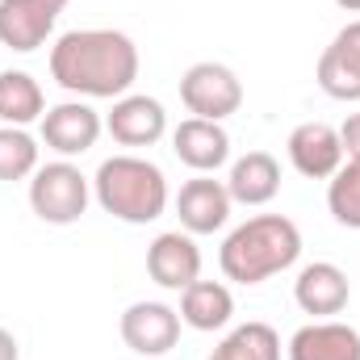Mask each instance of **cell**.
I'll return each instance as SVG.
<instances>
[{"instance_id":"6da1fadb","label":"cell","mask_w":360,"mask_h":360,"mask_svg":"<svg viewBox=\"0 0 360 360\" xmlns=\"http://www.w3.org/2000/svg\"><path fill=\"white\" fill-rule=\"evenodd\" d=\"M51 80L76 96L117 101L139 80V46L122 30H72L51 46Z\"/></svg>"},{"instance_id":"7a4b0ae2","label":"cell","mask_w":360,"mask_h":360,"mask_svg":"<svg viewBox=\"0 0 360 360\" xmlns=\"http://www.w3.org/2000/svg\"><path fill=\"white\" fill-rule=\"evenodd\" d=\"M302 256V231L285 214H256L235 226L218 252V264L235 285H264L269 276L293 269Z\"/></svg>"},{"instance_id":"3957f363","label":"cell","mask_w":360,"mask_h":360,"mask_svg":"<svg viewBox=\"0 0 360 360\" xmlns=\"http://www.w3.org/2000/svg\"><path fill=\"white\" fill-rule=\"evenodd\" d=\"M92 197L117 222L147 226L168 210V176L143 155H109L92 176Z\"/></svg>"},{"instance_id":"277c9868","label":"cell","mask_w":360,"mask_h":360,"mask_svg":"<svg viewBox=\"0 0 360 360\" xmlns=\"http://www.w3.org/2000/svg\"><path fill=\"white\" fill-rule=\"evenodd\" d=\"M89 197H92V180L72 160L38 164V172L30 180V210L51 226L80 222L84 210H89Z\"/></svg>"},{"instance_id":"5b68a950","label":"cell","mask_w":360,"mask_h":360,"mask_svg":"<svg viewBox=\"0 0 360 360\" xmlns=\"http://www.w3.org/2000/svg\"><path fill=\"white\" fill-rule=\"evenodd\" d=\"M180 101L193 117L205 122H226L231 113L243 109V84L226 63H193L180 76Z\"/></svg>"},{"instance_id":"8992f818","label":"cell","mask_w":360,"mask_h":360,"mask_svg":"<svg viewBox=\"0 0 360 360\" xmlns=\"http://www.w3.org/2000/svg\"><path fill=\"white\" fill-rule=\"evenodd\" d=\"M63 8L68 0H0V46L17 55L38 51L55 34Z\"/></svg>"},{"instance_id":"52a82bcc","label":"cell","mask_w":360,"mask_h":360,"mask_svg":"<svg viewBox=\"0 0 360 360\" xmlns=\"http://www.w3.org/2000/svg\"><path fill=\"white\" fill-rule=\"evenodd\" d=\"M117 331H122L130 352L168 356L180 340V310H172L168 302H134V306H126Z\"/></svg>"},{"instance_id":"ba28073f","label":"cell","mask_w":360,"mask_h":360,"mask_svg":"<svg viewBox=\"0 0 360 360\" xmlns=\"http://www.w3.org/2000/svg\"><path fill=\"white\" fill-rule=\"evenodd\" d=\"M101 130H105V122H101V113L89 101H63V105L42 113V143L63 160L92 151Z\"/></svg>"},{"instance_id":"9c48e42d","label":"cell","mask_w":360,"mask_h":360,"mask_svg":"<svg viewBox=\"0 0 360 360\" xmlns=\"http://www.w3.org/2000/svg\"><path fill=\"white\" fill-rule=\"evenodd\" d=\"M289 164L302 172L306 180H331L344 168V143H340V130L327 126V122H302L289 130Z\"/></svg>"},{"instance_id":"30bf717a","label":"cell","mask_w":360,"mask_h":360,"mask_svg":"<svg viewBox=\"0 0 360 360\" xmlns=\"http://www.w3.org/2000/svg\"><path fill=\"white\" fill-rule=\"evenodd\" d=\"M231 193L226 180H214L210 172H197L193 180H184L176 193V218L188 235H214L226 226L231 218Z\"/></svg>"},{"instance_id":"8fae6325","label":"cell","mask_w":360,"mask_h":360,"mask_svg":"<svg viewBox=\"0 0 360 360\" xmlns=\"http://www.w3.org/2000/svg\"><path fill=\"white\" fill-rule=\"evenodd\" d=\"M105 130L122 147H155L168 134V113H164V105L155 96L126 92V96L113 101V109L105 117Z\"/></svg>"},{"instance_id":"7c38bea8","label":"cell","mask_w":360,"mask_h":360,"mask_svg":"<svg viewBox=\"0 0 360 360\" xmlns=\"http://www.w3.org/2000/svg\"><path fill=\"white\" fill-rule=\"evenodd\" d=\"M147 272L160 289L180 293L201 276V248L193 243L188 231H164L147 248Z\"/></svg>"},{"instance_id":"4fadbf2b","label":"cell","mask_w":360,"mask_h":360,"mask_svg":"<svg viewBox=\"0 0 360 360\" xmlns=\"http://www.w3.org/2000/svg\"><path fill=\"white\" fill-rule=\"evenodd\" d=\"M319 89L331 101H360V17L348 21L319 55Z\"/></svg>"},{"instance_id":"5bb4252c","label":"cell","mask_w":360,"mask_h":360,"mask_svg":"<svg viewBox=\"0 0 360 360\" xmlns=\"http://www.w3.org/2000/svg\"><path fill=\"white\" fill-rule=\"evenodd\" d=\"M348 297H352V285H348V272L331 260H314L297 272L293 281V302L314 314V319H331V314H344L348 310Z\"/></svg>"},{"instance_id":"9a60e30c","label":"cell","mask_w":360,"mask_h":360,"mask_svg":"<svg viewBox=\"0 0 360 360\" xmlns=\"http://www.w3.org/2000/svg\"><path fill=\"white\" fill-rule=\"evenodd\" d=\"M172 151L184 168L193 172H218L231 160V134L222 130V122H205V117H184L172 130Z\"/></svg>"},{"instance_id":"2e32d148","label":"cell","mask_w":360,"mask_h":360,"mask_svg":"<svg viewBox=\"0 0 360 360\" xmlns=\"http://www.w3.org/2000/svg\"><path fill=\"white\" fill-rule=\"evenodd\" d=\"M289 360H360V331L340 319H314L293 331Z\"/></svg>"},{"instance_id":"e0dca14e","label":"cell","mask_w":360,"mask_h":360,"mask_svg":"<svg viewBox=\"0 0 360 360\" xmlns=\"http://www.w3.org/2000/svg\"><path fill=\"white\" fill-rule=\"evenodd\" d=\"M226 193L239 205H269L272 197L281 193V164L272 160L269 151H248L231 164L226 176Z\"/></svg>"},{"instance_id":"ac0fdd59","label":"cell","mask_w":360,"mask_h":360,"mask_svg":"<svg viewBox=\"0 0 360 360\" xmlns=\"http://www.w3.org/2000/svg\"><path fill=\"white\" fill-rule=\"evenodd\" d=\"M235 314V297L222 281H193L180 289V323L193 331H222Z\"/></svg>"},{"instance_id":"d6986e66","label":"cell","mask_w":360,"mask_h":360,"mask_svg":"<svg viewBox=\"0 0 360 360\" xmlns=\"http://www.w3.org/2000/svg\"><path fill=\"white\" fill-rule=\"evenodd\" d=\"M42 113H46V96L30 72H0V122L4 126H30Z\"/></svg>"},{"instance_id":"ffe728a7","label":"cell","mask_w":360,"mask_h":360,"mask_svg":"<svg viewBox=\"0 0 360 360\" xmlns=\"http://www.w3.org/2000/svg\"><path fill=\"white\" fill-rule=\"evenodd\" d=\"M205 360H281V335L269 323H243Z\"/></svg>"},{"instance_id":"44dd1931","label":"cell","mask_w":360,"mask_h":360,"mask_svg":"<svg viewBox=\"0 0 360 360\" xmlns=\"http://www.w3.org/2000/svg\"><path fill=\"white\" fill-rule=\"evenodd\" d=\"M327 210L340 226L360 231V155L344 160V168L327 180Z\"/></svg>"},{"instance_id":"7402d4cb","label":"cell","mask_w":360,"mask_h":360,"mask_svg":"<svg viewBox=\"0 0 360 360\" xmlns=\"http://www.w3.org/2000/svg\"><path fill=\"white\" fill-rule=\"evenodd\" d=\"M38 172V143L25 126H0V180H25Z\"/></svg>"},{"instance_id":"603a6c76","label":"cell","mask_w":360,"mask_h":360,"mask_svg":"<svg viewBox=\"0 0 360 360\" xmlns=\"http://www.w3.org/2000/svg\"><path fill=\"white\" fill-rule=\"evenodd\" d=\"M340 143H344V155H348V160L360 155V113H348V117H344V126H340Z\"/></svg>"},{"instance_id":"cb8c5ba5","label":"cell","mask_w":360,"mask_h":360,"mask_svg":"<svg viewBox=\"0 0 360 360\" xmlns=\"http://www.w3.org/2000/svg\"><path fill=\"white\" fill-rule=\"evenodd\" d=\"M0 360H21V348H17V335L0 327Z\"/></svg>"},{"instance_id":"d4e9b609","label":"cell","mask_w":360,"mask_h":360,"mask_svg":"<svg viewBox=\"0 0 360 360\" xmlns=\"http://www.w3.org/2000/svg\"><path fill=\"white\" fill-rule=\"evenodd\" d=\"M335 4H340L344 13H360V0H335Z\"/></svg>"}]
</instances>
